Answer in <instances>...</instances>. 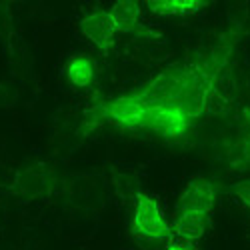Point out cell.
Segmentation results:
<instances>
[{
  "instance_id": "obj_1",
  "label": "cell",
  "mask_w": 250,
  "mask_h": 250,
  "mask_svg": "<svg viewBox=\"0 0 250 250\" xmlns=\"http://www.w3.org/2000/svg\"><path fill=\"white\" fill-rule=\"evenodd\" d=\"M230 56V42L220 44L202 62L174 64L154 76L138 94L152 104L182 110L188 120L204 114L214 92V80Z\"/></svg>"
},
{
  "instance_id": "obj_2",
  "label": "cell",
  "mask_w": 250,
  "mask_h": 250,
  "mask_svg": "<svg viewBox=\"0 0 250 250\" xmlns=\"http://www.w3.org/2000/svg\"><path fill=\"white\" fill-rule=\"evenodd\" d=\"M132 230L136 236L146 240H172V224L166 220L160 204L150 194L140 192L134 200Z\"/></svg>"
},
{
  "instance_id": "obj_3",
  "label": "cell",
  "mask_w": 250,
  "mask_h": 250,
  "mask_svg": "<svg viewBox=\"0 0 250 250\" xmlns=\"http://www.w3.org/2000/svg\"><path fill=\"white\" fill-rule=\"evenodd\" d=\"M150 118V102L140 94H126L104 102V120H108L122 128H146Z\"/></svg>"
},
{
  "instance_id": "obj_4",
  "label": "cell",
  "mask_w": 250,
  "mask_h": 250,
  "mask_svg": "<svg viewBox=\"0 0 250 250\" xmlns=\"http://www.w3.org/2000/svg\"><path fill=\"white\" fill-rule=\"evenodd\" d=\"M54 186H56L54 172L42 162L20 166V170L14 176V192L26 200L48 198L54 190Z\"/></svg>"
},
{
  "instance_id": "obj_5",
  "label": "cell",
  "mask_w": 250,
  "mask_h": 250,
  "mask_svg": "<svg viewBox=\"0 0 250 250\" xmlns=\"http://www.w3.org/2000/svg\"><path fill=\"white\" fill-rule=\"evenodd\" d=\"M214 206V186L204 176H194L184 186L176 202V214L180 212H200L208 214Z\"/></svg>"
},
{
  "instance_id": "obj_6",
  "label": "cell",
  "mask_w": 250,
  "mask_h": 250,
  "mask_svg": "<svg viewBox=\"0 0 250 250\" xmlns=\"http://www.w3.org/2000/svg\"><path fill=\"white\" fill-rule=\"evenodd\" d=\"M78 26H80V32L102 52H106L112 46L114 34L118 32L110 10H94L82 18Z\"/></svg>"
},
{
  "instance_id": "obj_7",
  "label": "cell",
  "mask_w": 250,
  "mask_h": 250,
  "mask_svg": "<svg viewBox=\"0 0 250 250\" xmlns=\"http://www.w3.org/2000/svg\"><path fill=\"white\" fill-rule=\"evenodd\" d=\"M188 116L182 110L166 104H152L150 102V118H148V130H154L168 138H180L188 130Z\"/></svg>"
},
{
  "instance_id": "obj_8",
  "label": "cell",
  "mask_w": 250,
  "mask_h": 250,
  "mask_svg": "<svg viewBox=\"0 0 250 250\" xmlns=\"http://www.w3.org/2000/svg\"><path fill=\"white\" fill-rule=\"evenodd\" d=\"M118 32L124 34H132L138 38H154L156 34L152 30H148L142 24L140 20V6L136 2H130V0H124V2H116L114 8L110 10Z\"/></svg>"
},
{
  "instance_id": "obj_9",
  "label": "cell",
  "mask_w": 250,
  "mask_h": 250,
  "mask_svg": "<svg viewBox=\"0 0 250 250\" xmlns=\"http://www.w3.org/2000/svg\"><path fill=\"white\" fill-rule=\"evenodd\" d=\"M208 228V214L200 212H180L172 222V234L180 240L194 242L204 236Z\"/></svg>"
},
{
  "instance_id": "obj_10",
  "label": "cell",
  "mask_w": 250,
  "mask_h": 250,
  "mask_svg": "<svg viewBox=\"0 0 250 250\" xmlns=\"http://www.w3.org/2000/svg\"><path fill=\"white\" fill-rule=\"evenodd\" d=\"M94 60L86 54H76L68 60L66 64V78L72 86H78V88H86L92 84L94 80Z\"/></svg>"
},
{
  "instance_id": "obj_11",
  "label": "cell",
  "mask_w": 250,
  "mask_h": 250,
  "mask_svg": "<svg viewBox=\"0 0 250 250\" xmlns=\"http://www.w3.org/2000/svg\"><path fill=\"white\" fill-rule=\"evenodd\" d=\"M146 6L156 16H186L198 12L206 4L198 0H154V2H146Z\"/></svg>"
},
{
  "instance_id": "obj_12",
  "label": "cell",
  "mask_w": 250,
  "mask_h": 250,
  "mask_svg": "<svg viewBox=\"0 0 250 250\" xmlns=\"http://www.w3.org/2000/svg\"><path fill=\"white\" fill-rule=\"evenodd\" d=\"M112 184H114V188L118 192V196L122 198H132L136 200V196L140 194V180L138 176L128 170V168H116L112 172Z\"/></svg>"
},
{
  "instance_id": "obj_13",
  "label": "cell",
  "mask_w": 250,
  "mask_h": 250,
  "mask_svg": "<svg viewBox=\"0 0 250 250\" xmlns=\"http://www.w3.org/2000/svg\"><path fill=\"white\" fill-rule=\"evenodd\" d=\"M232 194L248 208L250 210V178H244V180H238L234 182L232 186Z\"/></svg>"
},
{
  "instance_id": "obj_14",
  "label": "cell",
  "mask_w": 250,
  "mask_h": 250,
  "mask_svg": "<svg viewBox=\"0 0 250 250\" xmlns=\"http://www.w3.org/2000/svg\"><path fill=\"white\" fill-rule=\"evenodd\" d=\"M164 250H198V248L192 242H186V240H170Z\"/></svg>"
}]
</instances>
